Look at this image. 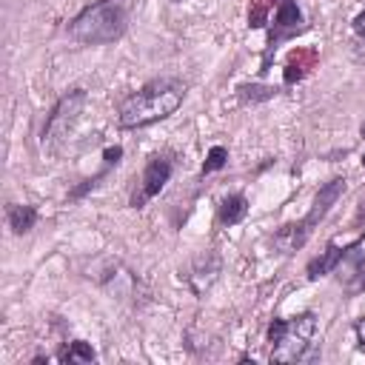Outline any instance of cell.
<instances>
[{
	"label": "cell",
	"mask_w": 365,
	"mask_h": 365,
	"mask_svg": "<svg viewBox=\"0 0 365 365\" xmlns=\"http://www.w3.org/2000/svg\"><path fill=\"white\" fill-rule=\"evenodd\" d=\"M83 106H86V91H83V88L66 94V97L57 103V108L48 114L46 125H43V143H46V140H54V137H63V134L68 131V125L77 120V114L83 111Z\"/></svg>",
	"instance_id": "cell-6"
},
{
	"label": "cell",
	"mask_w": 365,
	"mask_h": 365,
	"mask_svg": "<svg viewBox=\"0 0 365 365\" xmlns=\"http://www.w3.org/2000/svg\"><path fill=\"white\" fill-rule=\"evenodd\" d=\"M60 359H63V362H94L97 356H94V351H91L86 342L77 339V342H71V345L60 354Z\"/></svg>",
	"instance_id": "cell-11"
},
{
	"label": "cell",
	"mask_w": 365,
	"mask_h": 365,
	"mask_svg": "<svg viewBox=\"0 0 365 365\" xmlns=\"http://www.w3.org/2000/svg\"><path fill=\"white\" fill-rule=\"evenodd\" d=\"M348 277H351V282H348L351 291H362L365 288V254L351 262V274Z\"/></svg>",
	"instance_id": "cell-12"
},
{
	"label": "cell",
	"mask_w": 365,
	"mask_h": 365,
	"mask_svg": "<svg viewBox=\"0 0 365 365\" xmlns=\"http://www.w3.org/2000/svg\"><path fill=\"white\" fill-rule=\"evenodd\" d=\"M171 171H174V163H171L165 154L151 157V160L145 163V168H143L140 191L131 197V205H134V208H140V205H145L151 197H157V194L163 191V185L171 180Z\"/></svg>",
	"instance_id": "cell-5"
},
{
	"label": "cell",
	"mask_w": 365,
	"mask_h": 365,
	"mask_svg": "<svg viewBox=\"0 0 365 365\" xmlns=\"http://www.w3.org/2000/svg\"><path fill=\"white\" fill-rule=\"evenodd\" d=\"M225 160H228V151H225L222 145H214V148L208 151V157H205V165H202V174H211V171H217V168H222V165H225Z\"/></svg>",
	"instance_id": "cell-13"
},
{
	"label": "cell",
	"mask_w": 365,
	"mask_h": 365,
	"mask_svg": "<svg viewBox=\"0 0 365 365\" xmlns=\"http://www.w3.org/2000/svg\"><path fill=\"white\" fill-rule=\"evenodd\" d=\"M362 137H365V123H362Z\"/></svg>",
	"instance_id": "cell-19"
},
{
	"label": "cell",
	"mask_w": 365,
	"mask_h": 365,
	"mask_svg": "<svg viewBox=\"0 0 365 365\" xmlns=\"http://www.w3.org/2000/svg\"><path fill=\"white\" fill-rule=\"evenodd\" d=\"M182 97H185V86L180 80H171V77L151 80L148 86H143L140 91H134L131 97H125L120 103L117 120H120L123 128L151 125V123L165 120L168 114H174L180 108Z\"/></svg>",
	"instance_id": "cell-1"
},
{
	"label": "cell",
	"mask_w": 365,
	"mask_h": 365,
	"mask_svg": "<svg viewBox=\"0 0 365 365\" xmlns=\"http://www.w3.org/2000/svg\"><path fill=\"white\" fill-rule=\"evenodd\" d=\"M354 31H356V34H359V37H365V11H362V14H356V17H354Z\"/></svg>",
	"instance_id": "cell-16"
},
{
	"label": "cell",
	"mask_w": 365,
	"mask_h": 365,
	"mask_svg": "<svg viewBox=\"0 0 365 365\" xmlns=\"http://www.w3.org/2000/svg\"><path fill=\"white\" fill-rule=\"evenodd\" d=\"M171 3H182V0H171Z\"/></svg>",
	"instance_id": "cell-20"
},
{
	"label": "cell",
	"mask_w": 365,
	"mask_h": 365,
	"mask_svg": "<svg viewBox=\"0 0 365 365\" xmlns=\"http://www.w3.org/2000/svg\"><path fill=\"white\" fill-rule=\"evenodd\" d=\"M245 214H248V202H245L242 194H231V197H225L222 205H220V222H222V225H237Z\"/></svg>",
	"instance_id": "cell-9"
},
{
	"label": "cell",
	"mask_w": 365,
	"mask_h": 365,
	"mask_svg": "<svg viewBox=\"0 0 365 365\" xmlns=\"http://www.w3.org/2000/svg\"><path fill=\"white\" fill-rule=\"evenodd\" d=\"M345 251H348V248H339L336 242H328V248L308 265V279H319V277H325L328 271H334V268L345 259Z\"/></svg>",
	"instance_id": "cell-8"
},
{
	"label": "cell",
	"mask_w": 365,
	"mask_h": 365,
	"mask_svg": "<svg viewBox=\"0 0 365 365\" xmlns=\"http://www.w3.org/2000/svg\"><path fill=\"white\" fill-rule=\"evenodd\" d=\"M356 336H359V345L365 348V319H359V322H356Z\"/></svg>",
	"instance_id": "cell-17"
},
{
	"label": "cell",
	"mask_w": 365,
	"mask_h": 365,
	"mask_svg": "<svg viewBox=\"0 0 365 365\" xmlns=\"http://www.w3.org/2000/svg\"><path fill=\"white\" fill-rule=\"evenodd\" d=\"M362 165H365V157H362Z\"/></svg>",
	"instance_id": "cell-21"
},
{
	"label": "cell",
	"mask_w": 365,
	"mask_h": 365,
	"mask_svg": "<svg viewBox=\"0 0 365 365\" xmlns=\"http://www.w3.org/2000/svg\"><path fill=\"white\" fill-rule=\"evenodd\" d=\"M125 31V11L114 0H100L88 9H83L68 23V37L83 46H103L114 43Z\"/></svg>",
	"instance_id": "cell-2"
},
{
	"label": "cell",
	"mask_w": 365,
	"mask_h": 365,
	"mask_svg": "<svg viewBox=\"0 0 365 365\" xmlns=\"http://www.w3.org/2000/svg\"><path fill=\"white\" fill-rule=\"evenodd\" d=\"M240 97H242V100H268V97H274V88H262V86H242V88H240Z\"/></svg>",
	"instance_id": "cell-14"
},
{
	"label": "cell",
	"mask_w": 365,
	"mask_h": 365,
	"mask_svg": "<svg viewBox=\"0 0 365 365\" xmlns=\"http://www.w3.org/2000/svg\"><path fill=\"white\" fill-rule=\"evenodd\" d=\"M120 157H123V148H120V145L106 148V163H108V165H117V163H120Z\"/></svg>",
	"instance_id": "cell-15"
},
{
	"label": "cell",
	"mask_w": 365,
	"mask_h": 365,
	"mask_svg": "<svg viewBox=\"0 0 365 365\" xmlns=\"http://www.w3.org/2000/svg\"><path fill=\"white\" fill-rule=\"evenodd\" d=\"M345 191V180H331V182H325L322 188H319V194H317V200H314V205H311V211L305 214V220H299V222H291V225H285L277 237H274V242L285 251V254H291L294 248H299L308 237H311V231H314V225L331 211V205L339 200V194Z\"/></svg>",
	"instance_id": "cell-4"
},
{
	"label": "cell",
	"mask_w": 365,
	"mask_h": 365,
	"mask_svg": "<svg viewBox=\"0 0 365 365\" xmlns=\"http://www.w3.org/2000/svg\"><path fill=\"white\" fill-rule=\"evenodd\" d=\"M356 222H365V202H362V208H359V214H356Z\"/></svg>",
	"instance_id": "cell-18"
},
{
	"label": "cell",
	"mask_w": 365,
	"mask_h": 365,
	"mask_svg": "<svg viewBox=\"0 0 365 365\" xmlns=\"http://www.w3.org/2000/svg\"><path fill=\"white\" fill-rule=\"evenodd\" d=\"M299 23H302V14H299L297 3H294V0H282V3H279V9H277V17H274V29H277V31H271L268 46L274 48L279 40L291 37V34L299 29Z\"/></svg>",
	"instance_id": "cell-7"
},
{
	"label": "cell",
	"mask_w": 365,
	"mask_h": 365,
	"mask_svg": "<svg viewBox=\"0 0 365 365\" xmlns=\"http://www.w3.org/2000/svg\"><path fill=\"white\" fill-rule=\"evenodd\" d=\"M317 336V317L302 314L294 319H274L268 325V339L274 342L271 348V362H299L308 356V348H314Z\"/></svg>",
	"instance_id": "cell-3"
},
{
	"label": "cell",
	"mask_w": 365,
	"mask_h": 365,
	"mask_svg": "<svg viewBox=\"0 0 365 365\" xmlns=\"http://www.w3.org/2000/svg\"><path fill=\"white\" fill-rule=\"evenodd\" d=\"M34 222H37V211H34L31 205H11V208H9V225H11L14 234L31 231Z\"/></svg>",
	"instance_id": "cell-10"
}]
</instances>
